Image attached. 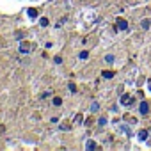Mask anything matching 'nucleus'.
<instances>
[{
  "instance_id": "f257e3e1",
  "label": "nucleus",
  "mask_w": 151,
  "mask_h": 151,
  "mask_svg": "<svg viewBox=\"0 0 151 151\" xmlns=\"http://www.w3.org/2000/svg\"><path fill=\"white\" fill-rule=\"evenodd\" d=\"M139 112H140L142 116H146V114L149 112V105H147V101H140V107H139Z\"/></svg>"
},
{
  "instance_id": "f03ea898",
  "label": "nucleus",
  "mask_w": 151,
  "mask_h": 151,
  "mask_svg": "<svg viewBox=\"0 0 151 151\" xmlns=\"http://www.w3.org/2000/svg\"><path fill=\"white\" fill-rule=\"evenodd\" d=\"M117 27H119L121 30H126V29H128V23H126L124 20H117Z\"/></svg>"
},
{
  "instance_id": "7ed1b4c3",
  "label": "nucleus",
  "mask_w": 151,
  "mask_h": 151,
  "mask_svg": "<svg viewBox=\"0 0 151 151\" xmlns=\"http://www.w3.org/2000/svg\"><path fill=\"white\" fill-rule=\"evenodd\" d=\"M86 149H87V151H91V149H96V142H94V140H87V144H86Z\"/></svg>"
},
{
  "instance_id": "20e7f679",
  "label": "nucleus",
  "mask_w": 151,
  "mask_h": 151,
  "mask_svg": "<svg viewBox=\"0 0 151 151\" xmlns=\"http://www.w3.org/2000/svg\"><path fill=\"white\" fill-rule=\"evenodd\" d=\"M119 101H121V103H123V105H128V103H130V96H128V94H123V96H121V100H119Z\"/></svg>"
},
{
  "instance_id": "39448f33",
  "label": "nucleus",
  "mask_w": 151,
  "mask_h": 151,
  "mask_svg": "<svg viewBox=\"0 0 151 151\" xmlns=\"http://www.w3.org/2000/svg\"><path fill=\"white\" fill-rule=\"evenodd\" d=\"M139 139L144 142V140L147 139V132H146V130H140V132H139Z\"/></svg>"
},
{
  "instance_id": "423d86ee",
  "label": "nucleus",
  "mask_w": 151,
  "mask_h": 151,
  "mask_svg": "<svg viewBox=\"0 0 151 151\" xmlns=\"http://www.w3.org/2000/svg\"><path fill=\"white\" fill-rule=\"evenodd\" d=\"M105 62H107V64H112V62H114V55H112V53H107V55H105Z\"/></svg>"
},
{
  "instance_id": "0eeeda50",
  "label": "nucleus",
  "mask_w": 151,
  "mask_h": 151,
  "mask_svg": "<svg viewBox=\"0 0 151 151\" xmlns=\"http://www.w3.org/2000/svg\"><path fill=\"white\" fill-rule=\"evenodd\" d=\"M98 110H100V105H98L96 101H93V103H91V112H98Z\"/></svg>"
},
{
  "instance_id": "6e6552de",
  "label": "nucleus",
  "mask_w": 151,
  "mask_h": 151,
  "mask_svg": "<svg viewBox=\"0 0 151 151\" xmlns=\"http://www.w3.org/2000/svg\"><path fill=\"white\" fill-rule=\"evenodd\" d=\"M101 75H103V78H112V77H114V73H112V71H103Z\"/></svg>"
},
{
  "instance_id": "1a4fd4ad",
  "label": "nucleus",
  "mask_w": 151,
  "mask_h": 151,
  "mask_svg": "<svg viewBox=\"0 0 151 151\" xmlns=\"http://www.w3.org/2000/svg\"><path fill=\"white\" fill-rule=\"evenodd\" d=\"M20 52H22V53H29V46H25V45H20Z\"/></svg>"
},
{
  "instance_id": "9d476101",
  "label": "nucleus",
  "mask_w": 151,
  "mask_h": 151,
  "mask_svg": "<svg viewBox=\"0 0 151 151\" xmlns=\"http://www.w3.org/2000/svg\"><path fill=\"white\" fill-rule=\"evenodd\" d=\"M27 13H29V16H30V18H36V16H37V13H36L34 9H29Z\"/></svg>"
},
{
  "instance_id": "9b49d317",
  "label": "nucleus",
  "mask_w": 151,
  "mask_h": 151,
  "mask_svg": "<svg viewBox=\"0 0 151 151\" xmlns=\"http://www.w3.org/2000/svg\"><path fill=\"white\" fill-rule=\"evenodd\" d=\"M78 57H80L82 60H86V59L89 57V53H87V52H80V55H78Z\"/></svg>"
},
{
  "instance_id": "f8f14e48",
  "label": "nucleus",
  "mask_w": 151,
  "mask_h": 151,
  "mask_svg": "<svg viewBox=\"0 0 151 151\" xmlns=\"http://www.w3.org/2000/svg\"><path fill=\"white\" fill-rule=\"evenodd\" d=\"M39 23H41V27H46V25H48V20H46V18H41Z\"/></svg>"
},
{
  "instance_id": "ddd939ff",
  "label": "nucleus",
  "mask_w": 151,
  "mask_h": 151,
  "mask_svg": "<svg viewBox=\"0 0 151 151\" xmlns=\"http://www.w3.org/2000/svg\"><path fill=\"white\" fill-rule=\"evenodd\" d=\"M60 103H62V100H60V98H53V105H55V107H59Z\"/></svg>"
},
{
  "instance_id": "4468645a",
  "label": "nucleus",
  "mask_w": 151,
  "mask_h": 151,
  "mask_svg": "<svg viewBox=\"0 0 151 151\" xmlns=\"http://www.w3.org/2000/svg\"><path fill=\"white\" fill-rule=\"evenodd\" d=\"M98 124H100V126H105V124H107V119H105V117H100Z\"/></svg>"
},
{
  "instance_id": "2eb2a0df",
  "label": "nucleus",
  "mask_w": 151,
  "mask_h": 151,
  "mask_svg": "<svg viewBox=\"0 0 151 151\" xmlns=\"http://www.w3.org/2000/svg\"><path fill=\"white\" fill-rule=\"evenodd\" d=\"M142 27L147 29V27H149V20H142Z\"/></svg>"
},
{
  "instance_id": "dca6fc26",
  "label": "nucleus",
  "mask_w": 151,
  "mask_h": 151,
  "mask_svg": "<svg viewBox=\"0 0 151 151\" xmlns=\"http://www.w3.org/2000/svg\"><path fill=\"white\" fill-rule=\"evenodd\" d=\"M69 91H71V93H75V91H77V87H75V84H69Z\"/></svg>"
},
{
  "instance_id": "f3484780",
  "label": "nucleus",
  "mask_w": 151,
  "mask_h": 151,
  "mask_svg": "<svg viewBox=\"0 0 151 151\" xmlns=\"http://www.w3.org/2000/svg\"><path fill=\"white\" fill-rule=\"evenodd\" d=\"M53 60H55V64H60V62H62V59H60V57H59V55H57V57H55V59H53Z\"/></svg>"
},
{
  "instance_id": "a211bd4d",
  "label": "nucleus",
  "mask_w": 151,
  "mask_h": 151,
  "mask_svg": "<svg viewBox=\"0 0 151 151\" xmlns=\"http://www.w3.org/2000/svg\"><path fill=\"white\" fill-rule=\"evenodd\" d=\"M4 133V126H0V135H2Z\"/></svg>"
},
{
  "instance_id": "6ab92c4d",
  "label": "nucleus",
  "mask_w": 151,
  "mask_h": 151,
  "mask_svg": "<svg viewBox=\"0 0 151 151\" xmlns=\"http://www.w3.org/2000/svg\"><path fill=\"white\" fill-rule=\"evenodd\" d=\"M147 89H149V91H151V82H147Z\"/></svg>"
}]
</instances>
